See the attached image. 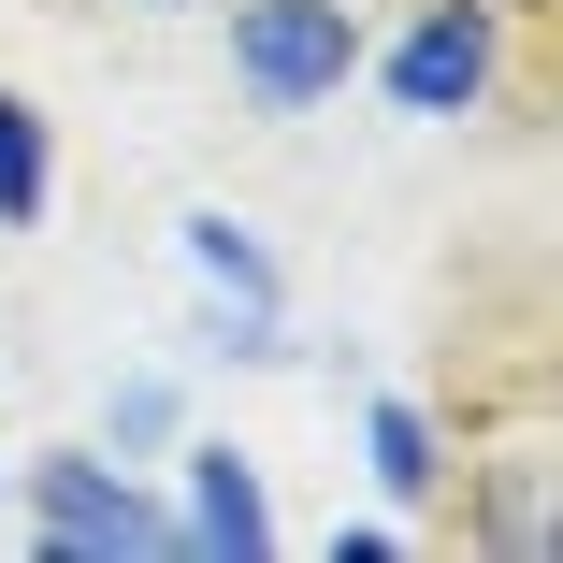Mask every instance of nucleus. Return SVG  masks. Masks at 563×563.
<instances>
[{"label": "nucleus", "mask_w": 563, "mask_h": 563, "mask_svg": "<svg viewBox=\"0 0 563 563\" xmlns=\"http://www.w3.org/2000/svg\"><path fill=\"white\" fill-rule=\"evenodd\" d=\"M217 15H232V87L261 117H318L362 73V15L347 0H217Z\"/></svg>", "instance_id": "f257e3e1"}, {"label": "nucleus", "mask_w": 563, "mask_h": 563, "mask_svg": "<svg viewBox=\"0 0 563 563\" xmlns=\"http://www.w3.org/2000/svg\"><path fill=\"white\" fill-rule=\"evenodd\" d=\"M15 506H30V534L73 549V563H159V549H174V506H145L101 448H44V463H15Z\"/></svg>", "instance_id": "f03ea898"}, {"label": "nucleus", "mask_w": 563, "mask_h": 563, "mask_svg": "<svg viewBox=\"0 0 563 563\" xmlns=\"http://www.w3.org/2000/svg\"><path fill=\"white\" fill-rule=\"evenodd\" d=\"M492 58H506L492 0H419V30L390 44V101H405V117H477V101H492Z\"/></svg>", "instance_id": "7ed1b4c3"}, {"label": "nucleus", "mask_w": 563, "mask_h": 563, "mask_svg": "<svg viewBox=\"0 0 563 563\" xmlns=\"http://www.w3.org/2000/svg\"><path fill=\"white\" fill-rule=\"evenodd\" d=\"M174 549H232V563H261V549H275V506H261V477L232 463V448H188V506H174Z\"/></svg>", "instance_id": "20e7f679"}, {"label": "nucleus", "mask_w": 563, "mask_h": 563, "mask_svg": "<svg viewBox=\"0 0 563 563\" xmlns=\"http://www.w3.org/2000/svg\"><path fill=\"white\" fill-rule=\"evenodd\" d=\"M188 275H202V289H232L246 332H275V261H261L246 217H188Z\"/></svg>", "instance_id": "39448f33"}, {"label": "nucleus", "mask_w": 563, "mask_h": 563, "mask_svg": "<svg viewBox=\"0 0 563 563\" xmlns=\"http://www.w3.org/2000/svg\"><path fill=\"white\" fill-rule=\"evenodd\" d=\"M58 202V145H44V117L15 87H0V232H30V217Z\"/></svg>", "instance_id": "423d86ee"}, {"label": "nucleus", "mask_w": 563, "mask_h": 563, "mask_svg": "<svg viewBox=\"0 0 563 563\" xmlns=\"http://www.w3.org/2000/svg\"><path fill=\"white\" fill-rule=\"evenodd\" d=\"M362 433H376V477H390V492H405V506H419V492H433V477H448V463H433V419H419V405H376V419H362Z\"/></svg>", "instance_id": "0eeeda50"}, {"label": "nucleus", "mask_w": 563, "mask_h": 563, "mask_svg": "<svg viewBox=\"0 0 563 563\" xmlns=\"http://www.w3.org/2000/svg\"><path fill=\"white\" fill-rule=\"evenodd\" d=\"M145 15H217V0H145Z\"/></svg>", "instance_id": "6e6552de"}]
</instances>
